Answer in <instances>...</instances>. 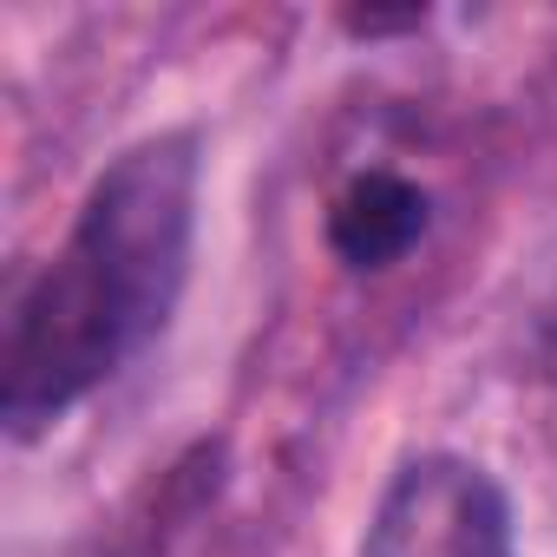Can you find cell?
Masks as SVG:
<instances>
[{"instance_id": "obj_3", "label": "cell", "mask_w": 557, "mask_h": 557, "mask_svg": "<svg viewBox=\"0 0 557 557\" xmlns=\"http://www.w3.org/2000/svg\"><path fill=\"white\" fill-rule=\"evenodd\" d=\"M426 236V190L400 171H361L329 210V249L348 269H387Z\"/></svg>"}, {"instance_id": "obj_2", "label": "cell", "mask_w": 557, "mask_h": 557, "mask_svg": "<svg viewBox=\"0 0 557 557\" xmlns=\"http://www.w3.org/2000/svg\"><path fill=\"white\" fill-rule=\"evenodd\" d=\"M361 557H518L511 505L485 466L420 453L381 492Z\"/></svg>"}, {"instance_id": "obj_4", "label": "cell", "mask_w": 557, "mask_h": 557, "mask_svg": "<svg viewBox=\"0 0 557 557\" xmlns=\"http://www.w3.org/2000/svg\"><path fill=\"white\" fill-rule=\"evenodd\" d=\"M524 342H531L537 374L557 381V249L544 256L537 283H531V302H524Z\"/></svg>"}, {"instance_id": "obj_1", "label": "cell", "mask_w": 557, "mask_h": 557, "mask_svg": "<svg viewBox=\"0 0 557 557\" xmlns=\"http://www.w3.org/2000/svg\"><path fill=\"white\" fill-rule=\"evenodd\" d=\"M197 223V145L184 132L125 151L86 197L66 249L34 275L0 348V420L14 440L66 420L177 309Z\"/></svg>"}, {"instance_id": "obj_5", "label": "cell", "mask_w": 557, "mask_h": 557, "mask_svg": "<svg viewBox=\"0 0 557 557\" xmlns=\"http://www.w3.org/2000/svg\"><path fill=\"white\" fill-rule=\"evenodd\" d=\"M420 21H426L420 8H407V14H348L355 34H394V27H420Z\"/></svg>"}]
</instances>
